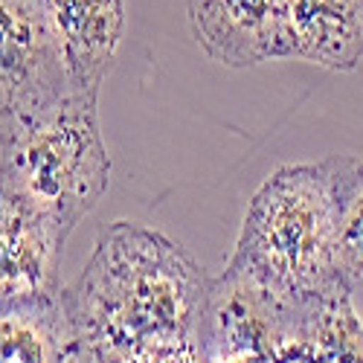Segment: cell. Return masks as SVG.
Segmentation results:
<instances>
[{
  "label": "cell",
  "mask_w": 363,
  "mask_h": 363,
  "mask_svg": "<svg viewBox=\"0 0 363 363\" xmlns=\"http://www.w3.org/2000/svg\"><path fill=\"white\" fill-rule=\"evenodd\" d=\"M206 270L169 235L113 221L99 230L62 308L87 363H123L151 349L198 346L209 288Z\"/></svg>",
  "instance_id": "1"
},
{
  "label": "cell",
  "mask_w": 363,
  "mask_h": 363,
  "mask_svg": "<svg viewBox=\"0 0 363 363\" xmlns=\"http://www.w3.org/2000/svg\"><path fill=\"white\" fill-rule=\"evenodd\" d=\"M311 308H294L262 288L238 267L209 279L198 325V352L203 363L256 354L267 363H299L302 335Z\"/></svg>",
  "instance_id": "5"
},
{
  "label": "cell",
  "mask_w": 363,
  "mask_h": 363,
  "mask_svg": "<svg viewBox=\"0 0 363 363\" xmlns=\"http://www.w3.org/2000/svg\"><path fill=\"white\" fill-rule=\"evenodd\" d=\"M73 94L47 0H0V148Z\"/></svg>",
  "instance_id": "4"
},
{
  "label": "cell",
  "mask_w": 363,
  "mask_h": 363,
  "mask_svg": "<svg viewBox=\"0 0 363 363\" xmlns=\"http://www.w3.org/2000/svg\"><path fill=\"white\" fill-rule=\"evenodd\" d=\"M58 41L65 47L73 94L96 96L125 35L123 0H47Z\"/></svg>",
  "instance_id": "8"
},
{
  "label": "cell",
  "mask_w": 363,
  "mask_h": 363,
  "mask_svg": "<svg viewBox=\"0 0 363 363\" xmlns=\"http://www.w3.org/2000/svg\"><path fill=\"white\" fill-rule=\"evenodd\" d=\"M213 363H267L256 354H235V357H224V360H213Z\"/></svg>",
  "instance_id": "13"
},
{
  "label": "cell",
  "mask_w": 363,
  "mask_h": 363,
  "mask_svg": "<svg viewBox=\"0 0 363 363\" xmlns=\"http://www.w3.org/2000/svg\"><path fill=\"white\" fill-rule=\"evenodd\" d=\"M0 363H87L82 340L55 302L0 311Z\"/></svg>",
  "instance_id": "10"
},
{
  "label": "cell",
  "mask_w": 363,
  "mask_h": 363,
  "mask_svg": "<svg viewBox=\"0 0 363 363\" xmlns=\"http://www.w3.org/2000/svg\"><path fill=\"white\" fill-rule=\"evenodd\" d=\"M302 363H363V320L354 311L352 288L328 294L311 308Z\"/></svg>",
  "instance_id": "12"
},
{
  "label": "cell",
  "mask_w": 363,
  "mask_h": 363,
  "mask_svg": "<svg viewBox=\"0 0 363 363\" xmlns=\"http://www.w3.org/2000/svg\"><path fill=\"white\" fill-rule=\"evenodd\" d=\"M96 105V96L70 94L35 128L0 148V174L70 233L94 213L111 184Z\"/></svg>",
  "instance_id": "3"
},
{
  "label": "cell",
  "mask_w": 363,
  "mask_h": 363,
  "mask_svg": "<svg viewBox=\"0 0 363 363\" xmlns=\"http://www.w3.org/2000/svg\"><path fill=\"white\" fill-rule=\"evenodd\" d=\"M186 15L201 50L224 67L288 58L291 0H186Z\"/></svg>",
  "instance_id": "7"
},
{
  "label": "cell",
  "mask_w": 363,
  "mask_h": 363,
  "mask_svg": "<svg viewBox=\"0 0 363 363\" xmlns=\"http://www.w3.org/2000/svg\"><path fill=\"white\" fill-rule=\"evenodd\" d=\"M70 230L0 174V311L62 296V256Z\"/></svg>",
  "instance_id": "6"
},
{
  "label": "cell",
  "mask_w": 363,
  "mask_h": 363,
  "mask_svg": "<svg viewBox=\"0 0 363 363\" xmlns=\"http://www.w3.org/2000/svg\"><path fill=\"white\" fill-rule=\"evenodd\" d=\"M335 195V262L349 288L363 285V160L331 155L323 160Z\"/></svg>",
  "instance_id": "11"
},
{
  "label": "cell",
  "mask_w": 363,
  "mask_h": 363,
  "mask_svg": "<svg viewBox=\"0 0 363 363\" xmlns=\"http://www.w3.org/2000/svg\"><path fill=\"white\" fill-rule=\"evenodd\" d=\"M288 58L354 70L363 58V0H291Z\"/></svg>",
  "instance_id": "9"
},
{
  "label": "cell",
  "mask_w": 363,
  "mask_h": 363,
  "mask_svg": "<svg viewBox=\"0 0 363 363\" xmlns=\"http://www.w3.org/2000/svg\"><path fill=\"white\" fill-rule=\"evenodd\" d=\"M227 264L294 308L349 288L335 262V195L323 160L279 166L262 180Z\"/></svg>",
  "instance_id": "2"
}]
</instances>
